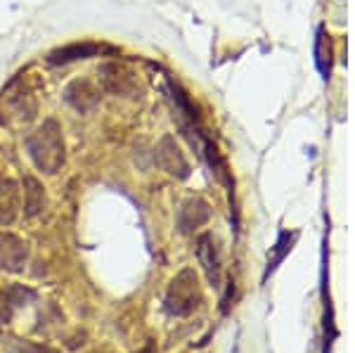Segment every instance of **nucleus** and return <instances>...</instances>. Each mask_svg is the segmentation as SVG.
<instances>
[{"instance_id":"f8f14e48","label":"nucleus","mask_w":355,"mask_h":353,"mask_svg":"<svg viewBox=\"0 0 355 353\" xmlns=\"http://www.w3.org/2000/svg\"><path fill=\"white\" fill-rule=\"evenodd\" d=\"M296 237H299V232H291V235H289V232H279V240H277V244H275V256L268 261L266 277L270 275V273L277 268L279 264H282V259L289 254V249H291V244L296 242Z\"/></svg>"},{"instance_id":"9d476101","label":"nucleus","mask_w":355,"mask_h":353,"mask_svg":"<svg viewBox=\"0 0 355 353\" xmlns=\"http://www.w3.org/2000/svg\"><path fill=\"white\" fill-rule=\"evenodd\" d=\"M209 204L202 202V199H187L182 204L180 214H178V225H180V232H190L194 227L204 225L209 221Z\"/></svg>"},{"instance_id":"1a4fd4ad","label":"nucleus","mask_w":355,"mask_h":353,"mask_svg":"<svg viewBox=\"0 0 355 353\" xmlns=\"http://www.w3.org/2000/svg\"><path fill=\"white\" fill-rule=\"evenodd\" d=\"M197 256L202 261V266L206 268V275H209L211 282H218L220 277V252L216 247L214 235H202L197 242Z\"/></svg>"},{"instance_id":"f03ea898","label":"nucleus","mask_w":355,"mask_h":353,"mask_svg":"<svg viewBox=\"0 0 355 353\" xmlns=\"http://www.w3.org/2000/svg\"><path fill=\"white\" fill-rule=\"evenodd\" d=\"M97 81H100V88L110 95H116V98H137L140 95V83H137V76L128 67L119 64V62H107L97 69Z\"/></svg>"},{"instance_id":"4468645a","label":"nucleus","mask_w":355,"mask_h":353,"mask_svg":"<svg viewBox=\"0 0 355 353\" xmlns=\"http://www.w3.org/2000/svg\"><path fill=\"white\" fill-rule=\"evenodd\" d=\"M142 353H152V346H150V349H145V351H142Z\"/></svg>"},{"instance_id":"6e6552de","label":"nucleus","mask_w":355,"mask_h":353,"mask_svg":"<svg viewBox=\"0 0 355 353\" xmlns=\"http://www.w3.org/2000/svg\"><path fill=\"white\" fill-rule=\"evenodd\" d=\"M21 190L15 180H0V227L12 225L19 216Z\"/></svg>"},{"instance_id":"9b49d317","label":"nucleus","mask_w":355,"mask_h":353,"mask_svg":"<svg viewBox=\"0 0 355 353\" xmlns=\"http://www.w3.org/2000/svg\"><path fill=\"white\" fill-rule=\"evenodd\" d=\"M21 187H24V214L28 218H33L45 209V187L33 175H24Z\"/></svg>"},{"instance_id":"f257e3e1","label":"nucleus","mask_w":355,"mask_h":353,"mask_svg":"<svg viewBox=\"0 0 355 353\" xmlns=\"http://www.w3.org/2000/svg\"><path fill=\"white\" fill-rule=\"evenodd\" d=\"M26 152L41 173L53 175L67 162V142L64 130H62L57 119H45V121L26 138Z\"/></svg>"},{"instance_id":"20e7f679","label":"nucleus","mask_w":355,"mask_h":353,"mask_svg":"<svg viewBox=\"0 0 355 353\" xmlns=\"http://www.w3.org/2000/svg\"><path fill=\"white\" fill-rule=\"evenodd\" d=\"M64 102L78 114H93L100 105V90L88 78H73L64 88Z\"/></svg>"},{"instance_id":"7ed1b4c3","label":"nucleus","mask_w":355,"mask_h":353,"mask_svg":"<svg viewBox=\"0 0 355 353\" xmlns=\"http://www.w3.org/2000/svg\"><path fill=\"white\" fill-rule=\"evenodd\" d=\"M197 277L192 270H182L180 275L171 282L168 297H166V309L175 316H187L197 306Z\"/></svg>"},{"instance_id":"ddd939ff","label":"nucleus","mask_w":355,"mask_h":353,"mask_svg":"<svg viewBox=\"0 0 355 353\" xmlns=\"http://www.w3.org/2000/svg\"><path fill=\"white\" fill-rule=\"evenodd\" d=\"M322 43H324V28L320 26V28H318V43H315V64H318V69H320V74H322V78H327L329 67L324 64V50H322Z\"/></svg>"},{"instance_id":"423d86ee","label":"nucleus","mask_w":355,"mask_h":353,"mask_svg":"<svg viewBox=\"0 0 355 353\" xmlns=\"http://www.w3.org/2000/svg\"><path fill=\"white\" fill-rule=\"evenodd\" d=\"M102 45L93 43V41H76V43H67L62 48H55L48 53V64L53 67H64V64H73V62L81 60H90V57L102 55Z\"/></svg>"},{"instance_id":"39448f33","label":"nucleus","mask_w":355,"mask_h":353,"mask_svg":"<svg viewBox=\"0 0 355 353\" xmlns=\"http://www.w3.org/2000/svg\"><path fill=\"white\" fill-rule=\"evenodd\" d=\"M157 162L168 175L175 178H187L190 175V164H187L185 155H182L180 145L175 142L173 135H164L157 145Z\"/></svg>"},{"instance_id":"0eeeda50","label":"nucleus","mask_w":355,"mask_h":353,"mask_svg":"<svg viewBox=\"0 0 355 353\" xmlns=\"http://www.w3.org/2000/svg\"><path fill=\"white\" fill-rule=\"evenodd\" d=\"M28 247L21 237L12 232H0V266L8 270H21L26 264Z\"/></svg>"}]
</instances>
